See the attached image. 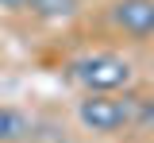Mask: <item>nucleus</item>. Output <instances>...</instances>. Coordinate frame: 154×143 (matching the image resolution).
Returning a JSON list of instances; mask_svg holds the SVG:
<instances>
[{
	"instance_id": "f257e3e1",
	"label": "nucleus",
	"mask_w": 154,
	"mask_h": 143,
	"mask_svg": "<svg viewBox=\"0 0 154 143\" xmlns=\"http://www.w3.org/2000/svg\"><path fill=\"white\" fill-rule=\"evenodd\" d=\"M69 70H73V81L85 85L89 93H119V89H127L131 78H135L131 62L123 58V54H112V50L85 54V58H77Z\"/></svg>"
},
{
	"instance_id": "f03ea898",
	"label": "nucleus",
	"mask_w": 154,
	"mask_h": 143,
	"mask_svg": "<svg viewBox=\"0 0 154 143\" xmlns=\"http://www.w3.org/2000/svg\"><path fill=\"white\" fill-rule=\"evenodd\" d=\"M77 120L96 135H116L135 124V97H116V93H89L77 104Z\"/></svg>"
},
{
	"instance_id": "7ed1b4c3",
	"label": "nucleus",
	"mask_w": 154,
	"mask_h": 143,
	"mask_svg": "<svg viewBox=\"0 0 154 143\" xmlns=\"http://www.w3.org/2000/svg\"><path fill=\"white\" fill-rule=\"evenodd\" d=\"M112 20L123 35L131 39H154V0H116Z\"/></svg>"
},
{
	"instance_id": "20e7f679",
	"label": "nucleus",
	"mask_w": 154,
	"mask_h": 143,
	"mask_svg": "<svg viewBox=\"0 0 154 143\" xmlns=\"http://www.w3.org/2000/svg\"><path fill=\"white\" fill-rule=\"evenodd\" d=\"M27 135H31L27 112H19L12 104H0V143H23Z\"/></svg>"
},
{
	"instance_id": "39448f33",
	"label": "nucleus",
	"mask_w": 154,
	"mask_h": 143,
	"mask_svg": "<svg viewBox=\"0 0 154 143\" xmlns=\"http://www.w3.org/2000/svg\"><path fill=\"white\" fill-rule=\"evenodd\" d=\"M27 12L38 16V20H46V23H62V20H73L81 12V0H31Z\"/></svg>"
},
{
	"instance_id": "423d86ee",
	"label": "nucleus",
	"mask_w": 154,
	"mask_h": 143,
	"mask_svg": "<svg viewBox=\"0 0 154 143\" xmlns=\"http://www.w3.org/2000/svg\"><path fill=\"white\" fill-rule=\"evenodd\" d=\"M0 8H4V12H27L31 0H0Z\"/></svg>"
}]
</instances>
